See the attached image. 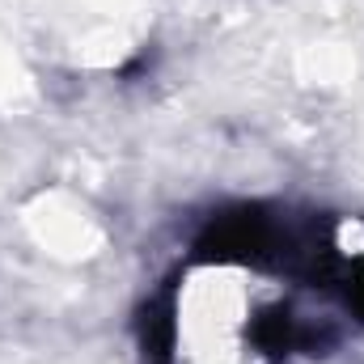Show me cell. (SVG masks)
<instances>
[{
	"mask_svg": "<svg viewBox=\"0 0 364 364\" xmlns=\"http://www.w3.org/2000/svg\"><path fill=\"white\" fill-rule=\"evenodd\" d=\"M335 279L343 284V305H348V309L364 322V259H360V263H352V267H339Z\"/></svg>",
	"mask_w": 364,
	"mask_h": 364,
	"instance_id": "obj_1",
	"label": "cell"
}]
</instances>
